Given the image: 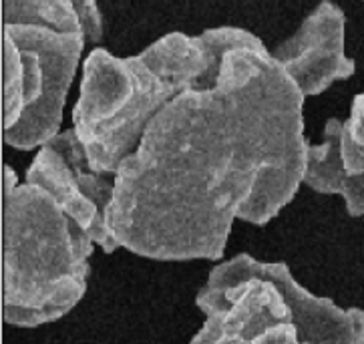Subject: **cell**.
I'll list each match as a JSON object with an SVG mask.
<instances>
[{
  "mask_svg": "<svg viewBox=\"0 0 364 344\" xmlns=\"http://www.w3.org/2000/svg\"><path fill=\"white\" fill-rule=\"evenodd\" d=\"M304 99L246 33L212 81L161 109L117 169L107 230L119 248L220 260L234 220L268 224L304 183Z\"/></svg>",
  "mask_w": 364,
  "mask_h": 344,
  "instance_id": "6da1fadb",
  "label": "cell"
},
{
  "mask_svg": "<svg viewBox=\"0 0 364 344\" xmlns=\"http://www.w3.org/2000/svg\"><path fill=\"white\" fill-rule=\"evenodd\" d=\"M246 33L234 26L210 28L196 36L169 33L127 59L113 57L107 48H93L82 65L73 129L95 173L115 178L161 109L188 89L212 81L223 55Z\"/></svg>",
  "mask_w": 364,
  "mask_h": 344,
  "instance_id": "7a4b0ae2",
  "label": "cell"
},
{
  "mask_svg": "<svg viewBox=\"0 0 364 344\" xmlns=\"http://www.w3.org/2000/svg\"><path fill=\"white\" fill-rule=\"evenodd\" d=\"M93 240L35 186L4 195L2 318L33 328L69 314L87 290Z\"/></svg>",
  "mask_w": 364,
  "mask_h": 344,
  "instance_id": "3957f363",
  "label": "cell"
},
{
  "mask_svg": "<svg viewBox=\"0 0 364 344\" xmlns=\"http://www.w3.org/2000/svg\"><path fill=\"white\" fill-rule=\"evenodd\" d=\"M85 45L82 35H60L28 24L2 26L6 145L31 151L59 135L63 107Z\"/></svg>",
  "mask_w": 364,
  "mask_h": 344,
  "instance_id": "277c9868",
  "label": "cell"
},
{
  "mask_svg": "<svg viewBox=\"0 0 364 344\" xmlns=\"http://www.w3.org/2000/svg\"><path fill=\"white\" fill-rule=\"evenodd\" d=\"M24 183L48 193L60 212L69 215L105 254L119 248L107 230V210L115 195V178L95 173L75 129L63 131L38 149Z\"/></svg>",
  "mask_w": 364,
  "mask_h": 344,
  "instance_id": "5b68a950",
  "label": "cell"
},
{
  "mask_svg": "<svg viewBox=\"0 0 364 344\" xmlns=\"http://www.w3.org/2000/svg\"><path fill=\"white\" fill-rule=\"evenodd\" d=\"M250 280L268 282L280 292L300 344H364V310H344L330 298L310 294L294 280L282 262L264 264L247 254H240L234 260L215 266L201 290L218 294Z\"/></svg>",
  "mask_w": 364,
  "mask_h": 344,
  "instance_id": "8992f818",
  "label": "cell"
},
{
  "mask_svg": "<svg viewBox=\"0 0 364 344\" xmlns=\"http://www.w3.org/2000/svg\"><path fill=\"white\" fill-rule=\"evenodd\" d=\"M346 16L341 6L322 2L272 57L304 97L324 93L338 79L353 77L356 63L344 50Z\"/></svg>",
  "mask_w": 364,
  "mask_h": 344,
  "instance_id": "52a82bcc",
  "label": "cell"
},
{
  "mask_svg": "<svg viewBox=\"0 0 364 344\" xmlns=\"http://www.w3.org/2000/svg\"><path fill=\"white\" fill-rule=\"evenodd\" d=\"M198 306L208 321L189 344H252L272 326L292 322L280 292L262 280L218 294L200 290Z\"/></svg>",
  "mask_w": 364,
  "mask_h": 344,
  "instance_id": "ba28073f",
  "label": "cell"
},
{
  "mask_svg": "<svg viewBox=\"0 0 364 344\" xmlns=\"http://www.w3.org/2000/svg\"><path fill=\"white\" fill-rule=\"evenodd\" d=\"M342 121L330 119L324 143L310 145L306 154L304 183L318 193H338L353 217L364 215V176H350L342 159Z\"/></svg>",
  "mask_w": 364,
  "mask_h": 344,
  "instance_id": "9c48e42d",
  "label": "cell"
},
{
  "mask_svg": "<svg viewBox=\"0 0 364 344\" xmlns=\"http://www.w3.org/2000/svg\"><path fill=\"white\" fill-rule=\"evenodd\" d=\"M2 24H28L60 35H82L75 0H4Z\"/></svg>",
  "mask_w": 364,
  "mask_h": 344,
  "instance_id": "30bf717a",
  "label": "cell"
},
{
  "mask_svg": "<svg viewBox=\"0 0 364 344\" xmlns=\"http://www.w3.org/2000/svg\"><path fill=\"white\" fill-rule=\"evenodd\" d=\"M342 159L350 176H364V93L354 97L350 117L342 125Z\"/></svg>",
  "mask_w": 364,
  "mask_h": 344,
  "instance_id": "8fae6325",
  "label": "cell"
},
{
  "mask_svg": "<svg viewBox=\"0 0 364 344\" xmlns=\"http://www.w3.org/2000/svg\"><path fill=\"white\" fill-rule=\"evenodd\" d=\"M75 11L79 14L85 41L87 43H99L103 36V16L99 12V6L95 2H77L75 0Z\"/></svg>",
  "mask_w": 364,
  "mask_h": 344,
  "instance_id": "7c38bea8",
  "label": "cell"
},
{
  "mask_svg": "<svg viewBox=\"0 0 364 344\" xmlns=\"http://www.w3.org/2000/svg\"><path fill=\"white\" fill-rule=\"evenodd\" d=\"M252 344H300V340H298L296 326L292 322H286V324H278L264 330Z\"/></svg>",
  "mask_w": 364,
  "mask_h": 344,
  "instance_id": "4fadbf2b",
  "label": "cell"
}]
</instances>
